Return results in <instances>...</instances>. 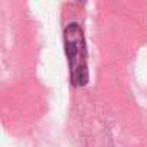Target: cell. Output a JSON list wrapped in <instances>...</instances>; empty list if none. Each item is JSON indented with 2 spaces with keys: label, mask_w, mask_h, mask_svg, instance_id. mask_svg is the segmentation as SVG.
<instances>
[{
  "label": "cell",
  "mask_w": 147,
  "mask_h": 147,
  "mask_svg": "<svg viewBox=\"0 0 147 147\" xmlns=\"http://www.w3.org/2000/svg\"><path fill=\"white\" fill-rule=\"evenodd\" d=\"M65 52L69 63L71 84L74 87H84L90 80L88 74V52L82 28L77 23H69L63 30Z\"/></svg>",
  "instance_id": "obj_1"
}]
</instances>
